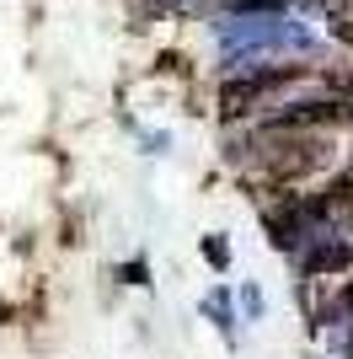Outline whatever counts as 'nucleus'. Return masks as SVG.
<instances>
[{
    "label": "nucleus",
    "mask_w": 353,
    "mask_h": 359,
    "mask_svg": "<svg viewBox=\"0 0 353 359\" xmlns=\"http://www.w3.org/2000/svg\"><path fill=\"white\" fill-rule=\"evenodd\" d=\"M342 263H353V247H321L310 257V269H342Z\"/></svg>",
    "instance_id": "obj_4"
},
{
    "label": "nucleus",
    "mask_w": 353,
    "mask_h": 359,
    "mask_svg": "<svg viewBox=\"0 0 353 359\" xmlns=\"http://www.w3.org/2000/svg\"><path fill=\"white\" fill-rule=\"evenodd\" d=\"M289 75H300V70H279V75H251V81H230V86L220 91V118H225V123L247 118V113H251V102H257V97H263L268 86L289 81Z\"/></svg>",
    "instance_id": "obj_1"
},
{
    "label": "nucleus",
    "mask_w": 353,
    "mask_h": 359,
    "mask_svg": "<svg viewBox=\"0 0 353 359\" xmlns=\"http://www.w3.org/2000/svg\"><path fill=\"white\" fill-rule=\"evenodd\" d=\"M268 166L279 177H305L310 166H321V140H284V145H268Z\"/></svg>",
    "instance_id": "obj_2"
},
{
    "label": "nucleus",
    "mask_w": 353,
    "mask_h": 359,
    "mask_svg": "<svg viewBox=\"0 0 353 359\" xmlns=\"http://www.w3.org/2000/svg\"><path fill=\"white\" fill-rule=\"evenodd\" d=\"M342 306H348V311H353V285H348V290H342Z\"/></svg>",
    "instance_id": "obj_5"
},
{
    "label": "nucleus",
    "mask_w": 353,
    "mask_h": 359,
    "mask_svg": "<svg viewBox=\"0 0 353 359\" xmlns=\"http://www.w3.org/2000/svg\"><path fill=\"white\" fill-rule=\"evenodd\" d=\"M338 118H348V113H342V102H305V107L279 113V118H273V129H310V123H338Z\"/></svg>",
    "instance_id": "obj_3"
}]
</instances>
